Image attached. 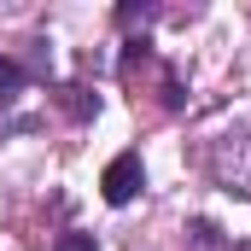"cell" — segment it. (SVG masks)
Returning <instances> with one entry per match:
<instances>
[{
	"instance_id": "cell-1",
	"label": "cell",
	"mask_w": 251,
	"mask_h": 251,
	"mask_svg": "<svg viewBox=\"0 0 251 251\" xmlns=\"http://www.w3.org/2000/svg\"><path fill=\"white\" fill-rule=\"evenodd\" d=\"M140 181H146V170H140V152H117V158L105 164V176H100V193H105V204H134Z\"/></svg>"
},
{
	"instance_id": "cell-2",
	"label": "cell",
	"mask_w": 251,
	"mask_h": 251,
	"mask_svg": "<svg viewBox=\"0 0 251 251\" xmlns=\"http://www.w3.org/2000/svg\"><path fill=\"white\" fill-rule=\"evenodd\" d=\"M18 88H24V70H18L12 59H0V100H12Z\"/></svg>"
},
{
	"instance_id": "cell-3",
	"label": "cell",
	"mask_w": 251,
	"mask_h": 251,
	"mask_svg": "<svg viewBox=\"0 0 251 251\" xmlns=\"http://www.w3.org/2000/svg\"><path fill=\"white\" fill-rule=\"evenodd\" d=\"M64 111H70V117H88V111H94V100H88L82 88H64Z\"/></svg>"
},
{
	"instance_id": "cell-4",
	"label": "cell",
	"mask_w": 251,
	"mask_h": 251,
	"mask_svg": "<svg viewBox=\"0 0 251 251\" xmlns=\"http://www.w3.org/2000/svg\"><path fill=\"white\" fill-rule=\"evenodd\" d=\"M53 251H100V246H94V234H59Z\"/></svg>"
},
{
	"instance_id": "cell-5",
	"label": "cell",
	"mask_w": 251,
	"mask_h": 251,
	"mask_svg": "<svg viewBox=\"0 0 251 251\" xmlns=\"http://www.w3.org/2000/svg\"><path fill=\"white\" fill-rule=\"evenodd\" d=\"M140 18H152V6H117V24H140Z\"/></svg>"
}]
</instances>
